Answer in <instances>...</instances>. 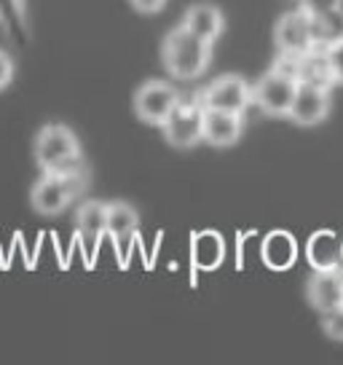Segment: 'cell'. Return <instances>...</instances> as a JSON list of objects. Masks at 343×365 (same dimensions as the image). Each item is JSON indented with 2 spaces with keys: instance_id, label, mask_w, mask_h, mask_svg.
<instances>
[{
  "instance_id": "6da1fadb",
  "label": "cell",
  "mask_w": 343,
  "mask_h": 365,
  "mask_svg": "<svg viewBox=\"0 0 343 365\" xmlns=\"http://www.w3.org/2000/svg\"><path fill=\"white\" fill-rule=\"evenodd\" d=\"M161 62H164L167 73H172L174 78H199L201 73H206L209 62H212V43L196 38L191 30L177 24L161 41Z\"/></svg>"
},
{
  "instance_id": "7a4b0ae2",
  "label": "cell",
  "mask_w": 343,
  "mask_h": 365,
  "mask_svg": "<svg viewBox=\"0 0 343 365\" xmlns=\"http://www.w3.org/2000/svg\"><path fill=\"white\" fill-rule=\"evenodd\" d=\"M35 161L43 172L65 175L83 170V153L75 132L65 124H46L35 135Z\"/></svg>"
},
{
  "instance_id": "3957f363",
  "label": "cell",
  "mask_w": 343,
  "mask_h": 365,
  "mask_svg": "<svg viewBox=\"0 0 343 365\" xmlns=\"http://www.w3.org/2000/svg\"><path fill=\"white\" fill-rule=\"evenodd\" d=\"M297 83H300V78H297L295 70L276 65L252 86V103L258 105L263 113L287 118L292 100H295Z\"/></svg>"
},
{
  "instance_id": "277c9868",
  "label": "cell",
  "mask_w": 343,
  "mask_h": 365,
  "mask_svg": "<svg viewBox=\"0 0 343 365\" xmlns=\"http://www.w3.org/2000/svg\"><path fill=\"white\" fill-rule=\"evenodd\" d=\"M80 185H83V170L80 172H65V175H54V172H43V178L33 185V210L38 215L54 217L65 212L70 202L78 196Z\"/></svg>"
},
{
  "instance_id": "5b68a950",
  "label": "cell",
  "mask_w": 343,
  "mask_h": 365,
  "mask_svg": "<svg viewBox=\"0 0 343 365\" xmlns=\"http://www.w3.org/2000/svg\"><path fill=\"white\" fill-rule=\"evenodd\" d=\"M317 16L311 9H297L285 14L274 30V43L279 57H306L317 48Z\"/></svg>"
},
{
  "instance_id": "8992f818",
  "label": "cell",
  "mask_w": 343,
  "mask_h": 365,
  "mask_svg": "<svg viewBox=\"0 0 343 365\" xmlns=\"http://www.w3.org/2000/svg\"><path fill=\"white\" fill-rule=\"evenodd\" d=\"M161 132L172 148H196L199 143H204V105L199 100H194V103L180 100L169 113V118L161 124Z\"/></svg>"
},
{
  "instance_id": "52a82bcc",
  "label": "cell",
  "mask_w": 343,
  "mask_h": 365,
  "mask_svg": "<svg viewBox=\"0 0 343 365\" xmlns=\"http://www.w3.org/2000/svg\"><path fill=\"white\" fill-rule=\"evenodd\" d=\"M180 91L172 86L169 81H145L137 91H134V113L142 124L161 126L169 113L174 110V105L180 103Z\"/></svg>"
},
{
  "instance_id": "ba28073f",
  "label": "cell",
  "mask_w": 343,
  "mask_h": 365,
  "mask_svg": "<svg viewBox=\"0 0 343 365\" xmlns=\"http://www.w3.org/2000/svg\"><path fill=\"white\" fill-rule=\"evenodd\" d=\"M209 110H228V113H244L252 105V83L241 76H220L212 83H206L196 97Z\"/></svg>"
},
{
  "instance_id": "9c48e42d",
  "label": "cell",
  "mask_w": 343,
  "mask_h": 365,
  "mask_svg": "<svg viewBox=\"0 0 343 365\" xmlns=\"http://www.w3.org/2000/svg\"><path fill=\"white\" fill-rule=\"evenodd\" d=\"M330 105H332V94L327 83L300 81L287 118L300 126H317L330 115Z\"/></svg>"
},
{
  "instance_id": "30bf717a",
  "label": "cell",
  "mask_w": 343,
  "mask_h": 365,
  "mask_svg": "<svg viewBox=\"0 0 343 365\" xmlns=\"http://www.w3.org/2000/svg\"><path fill=\"white\" fill-rule=\"evenodd\" d=\"M306 301L320 314L330 312L335 307H343V274L341 269L314 272L306 282Z\"/></svg>"
},
{
  "instance_id": "8fae6325",
  "label": "cell",
  "mask_w": 343,
  "mask_h": 365,
  "mask_svg": "<svg viewBox=\"0 0 343 365\" xmlns=\"http://www.w3.org/2000/svg\"><path fill=\"white\" fill-rule=\"evenodd\" d=\"M297 255H300L297 240L290 231H285V228L268 231L263 237V242H260V261L271 272H290L297 263Z\"/></svg>"
},
{
  "instance_id": "7c38bea8",
  "label": "cell",
  "mask_w": 343,
  "mask_h": 365,
  "mask_svg": "<svg viewBox=\"0 0 343 365\" xmlns=\"http://www.w3.org/2000/svg\"><path fill=\"white\" fill-rule=\"evenodd\" d=\"M244 129V113L228 110H209L204 108V143L212 148H231L236 145Z\"/></svg>"
},
{
  "instance_id": "4fadbf2b",
  "label": "cell",
  "mask_w": 343,
  "mask_h": 365,
  "mask_svg": "<svg viewBox=\"0 0 343 365\" xmlns=\"http://www.w3.org/2000/svg\"><path fill=\"white\" fill-rule=\"evenodd\" d=\"M185 30H191L196 38H201L206 43H218L223 30H226V16L215 3H194L188 6L183 22Z\"/></svg>"
},
{
  "instance_id": "5bb4252c",
  "label": "cell",
  "mask_w": 343,
  "mask_h": 365,
  "mask_svg": "<svg viewBox=\"0 0 343 365\" xmlns=\"http://www.w3.org/2000/svg\"><path fill=\"white\" fill-rule=\"evenodd\" d=\"M306 261L314 272H327V269H341V237L332 228H320L306 240Z\"/></svg>"
},
{
  "instance_id": "9a60e30c",
  "label": "cell",
  "mask_w": 343,
  "mask_h": 365,
  "mask_svg": "<svg viewBox=\"0 0 343 365\" xmlns=\"http://www.w3.org/2000/svg\"><path fill=\"white\" fill-rule=\"evenodd\" d=\"M226 261V240L215 228H201L191 234V263L199 272H215Z\"/></svg>"
},
{
  "instance_id": "2e32d148",
  "label": "cell",
  "mask_w": 343,
  "mask_h": 365,
  "mask_svg": "<svg viewBox=\"0 0 343 365\" xmlns=\"http://www.w3.org/2000/svg\"><path fill=\"white\" fill-rule=\"evenodd\" d=\"M139 228V212L129 202H110L107 205V237L115 242V247H124L134 240Z\"/></svg>"
},
{
  "instance_id": "e0dca14e",
  "label": "cell",
  "mask_w": 343,
  "mask_h": 365,
  "mask_svg": "<svg viewBox=\"0 0 343 365\" xmlns=\"http://www.w3.org/2000/svg\"><path fill=\"white\" fill-rule=\"evenodd\" d=\"M75 226L78 234L89 245H97L107 234V205L89 199V202H80L75 210Z\"/></svg>"
},
{
  "instance_id": "ac0fdd59",
  "label": "cell",
  "mask_w": 343,
  "mask_h": 365,
  "mask_svg": "<svg viewBox=\"0 0 343 365\" xmlns=\"http://www.w3.org/2000/svg\"><path fill=\"white\" fill-rule=\"evenodd\" d=\"M324 59H327V68L335 83H343V33L335 35L327 48H324Z\"/></svg>"
},
{
  "instance_id": "d6986e66",
  "label": "cell",
  "mask_w": 343,
  "mask_h": 365,
  "mask_svg": "<svg viewBox=\"0 0 343 365\" xmlns=\"http://www.w3.org/2000/svg\"><path fill=\"white\" fill-rule=\"evenodd\" d=\"M322 331L332 341H343V307H335L322 314Z\"/></svg>"
},
{
  "instance_id": "ffe728a7",
  "label": "cell",
  "mask_w": 343,
  "mask_h": 365,
  "mask_svg": "<svg viewBox=\"0 0 343 365\" xmlns=\"http://www.w3.org/2000/svg\"><path fill=\"white\" fill-rule=\"evenodd\" d=\"M14 81V59L0 48V91Z\"/></svg>"
},
{
  "instance_id": "44dd1931",
  "label": "cell",
  "mask_w": 343,
  "mask_h": 365,
  "mask_svg": "<svg viewBox=\"0 0 343 365\" xmlns=\"http://www.w3.org/2000/svg\"><path fill=\"white\" fill-rule=\"evenodd\" d=\"M132 3V9L137 14H159L164 11V6H167V0H129Z\"/></svg>"
},
{
  "instance_id": "7402d4cb",
  "label": "cell",
  "mask_w": 343,
  "mask_h": 365,
  "mask_svg": "<svg viewBox=\"0 0 343 365\" xmlns=\"http://www.w3.org/2000/svg\"><path fill=\"white\" fill-rule=\"evenodd\" d=\"M341 255H343V240H341Z\"/></svg>"
}]
</instances>
